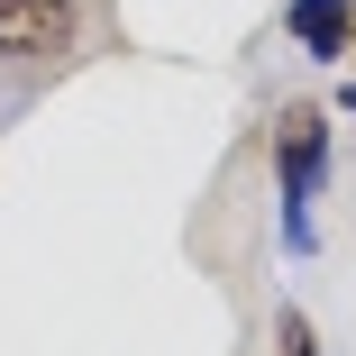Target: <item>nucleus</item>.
I'll return each mask as SVG.
<instances>
[{"mask_svg": "<svg viewBox=\"0 0 356 356\" xmlns=\"http://www.w3.org/2000/svg\"><path fill=\"white\" fill-rule=\"evenodd\" d=\"M329 110L320 101H283L274 119V210H283V247L311 256L320 247V192H329Z\"/></svg>", "mask_w": 356, "mask_h": 356, "instance_id": "nucleus-1", "label": "nucleus"}, {"mask_svg": "<svg viewBox=\"0 0 356 356\" xmlns=\"http://www.w3.org/2000/svg\"><path fill=\"white\" fill-rule=\"evenodd\" d=\"M83 46V0H0V64L64 74Z\"/></svg>", "mask_w": 356, "mask_h": 356, "instance_id": "nucleus-2", "label": "nucleus"}, {"mask_svg": "<svg viewBox=\"0 0 356 356\" xmlns=\"http://www.w3.org/2000/svg\"><path fill=\"white\" fill-rule=\"evenodd\" d=\"M283 28H293L302 55L338 64V55H356V0H293V10H283Z\"/></svg>", "mask_w": 356, "mask_h": 356, "instance_id": "nucleus-3", "label": "nucleus"}, {"mask_svg": "<svg viewBox=\"0 0 356 356\" xmlns=\"http://www.w3.org/2000/svg\"><path fill=\"white\" fill-rule=\"evenodd\" d=\"M274 356H320V329H311V320H302L293 302L274 311Z\"/></svg>", "mask_w": 356, "mask_h": 356, "instance_id": "nucleus-4", "label": "nucleus"}, {"mask_svg": "<svg viewBox=\"0 0 356 356\" xmlns=\"http://www.w3.org/2000/svg\"><path fill=\"white\" fill-rule=\"evenodd\" d=\"M338 110H356V74H347V83H338Z\"/></svg>", "mask_w": 356, "mask_h": 356, "instance_id": "nucleus-5", "label": "nucleus"}]
</instances>
